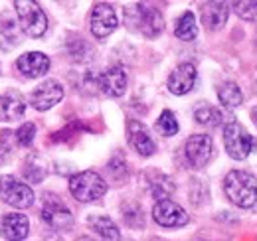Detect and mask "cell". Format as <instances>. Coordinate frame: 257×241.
<instances>
[{"mask_svg": "<svg viewBox=\"0 0 257 241\" xmlns=\"http://www.w3.org/2000/svg\"><path fill=\"white\" fill-rule=\"evenodd\" d=\"M225 196L239 208H251L257 200V180L245 170H231L224 180Z\"/></svg>", "mask_w": 257, "mask_h": 241, "instance_id": "obj_1", "label": "cell"}, {"mask_svg": "<svg viewBox=\"0 0 257 241\" xmlns=\"http://www.w3.org/2000/svg\"><path fill=\"white\" fill-rule=\"evenodd\" d=\"M69 192L77 202H95L107 192V182L93 170H85L69 180Z\"/></svg>", "mask_w": 257, "mask_h": 241, "instance_id": "obj_2", "label": "cell"}, {"mask_svg": "<svg viewBox=\"0 0 257 241\" xmlns=\"http://www.w3.org/2000/svg\"><path fill=\"white\" fill-rule=\"evenodd\" d=\"M16 14L20 20V28L24 34L40 38L48 30V18L44 14V10L40 8V4H36L32 0H16Z\"/></svg>", "mask_w": 257, "mask_h": 241, "instance_id": "obj_3", "label": "cell"}, {"mask_svg": "<svg viewBox=\"0 0 257 241\" xmlns=\"http://www.w3.org/2000/svg\"><path fill=\"white\" fill-rule=\"evenodd\" d=\"M224 145L231 158L243 160L249 156V152L253 149V139L239 123L229 120L224 127Z\"/></svg>", "mask_w": 257, "mask_h": 241, "instance_id": "obj_4", "label": "cell"}, {"mask_svg": "<svg viewBox=\"0 0 257 241\" xmlns=\"http://www.w3.org/2000/svg\"><path fill=\"white\" fill-rule=\"evenodd\" d=\"M127 18L131 24L137 26V30H141L147 38H155L159 36L164 28L161 12L153 6L147 4H135L133 8L127 10Z\"/></svg>", "mask_w": 257, "mask_h": 241, "instance_id": "obj_5", "label": "cell"}, {"mask_svg": "<svg viewBox=\"0 0 257 241\" xmlns=\"http://www.w3.org/2000/svg\"><path fill=\"white\" fill-rule=\"evenodd\" d=\"M0 198L14 208H30L34 204L32 188L14 176L0 178Z\"/></svg>", "mask_w": 257, "mask_h": 241, "instance_id": "obj_6", "label": "cell"}, {"mask_svg": "<svg viewBox=\"0 0 257 241\" xmlns=\"http://www.w3.org/2000/svg\"><path fill=\"white\" fill-rule=\"evenodd\" d=\"M153 217L162 227H182L188 223V213L184 208L170 200H159L153 208Z\"/></svg>", "mask_w": 257, "mask_h": 241, "instance_id": "obj_7", "label": "cell"}, {"mask_svg": "<svg viewBox=\"0 0 257 241\" xmlns=\"http://www.w3.org/2000/svg\"><path fill=\"white\" fill-rule=\"evenodd\" d=\"M64 97V87L56 81V79H48L44 83H40L30 95V103L34 105V109L38 111H48L54 105H58Z\"/></svg>", "mask_w": 257, "mask_h": 241, "instance_id": "obj_8", "label": "cell"}, {"mask_svg": "<svg viewBox=\"0 0 257 241\" xmlns=\"http://www.w3.org/2000/svg\"><path fill=\"white\" fill-rule=\"evenodd\" d=\"M97 87L103 95L107 97H121L127 89V73L123 67L115 65L105 69L103 73H99L95 79Z\"/></svg>", "mask_w": 257, "mask_h": 241, "instance_id": "obj_9", "label": "cell"}, {"mask_svg": "<svg viewBox=\"0 0 257 241\" xmlns=\"http://www.w3.org/2000/svg\"><path fill=\"white\" fill-rule=\"evenodd\" d=\"M212 151H214V145L210 135H192L186 143V158L194 168L206 166L212 158Z\"/></svg>", "mask_w": 257, "mask_h": 241, "instance_id": "obj_10", "label": "cell"}, {"mask_svg": "<svg viewBox=\"0 0 257 241\" xmlns=\"http://www.w3.org/2000/svg\"><path fill=\"white\" fill-rule=\"evenodd\" d=\"M117 14L111 4H97L91 12V32L93 36L103 40L117 28Z\"/></svg>", "mask_w": 257, "mask_h": 241, "instance_id": "obj_11", "label": "cell"}, {"mask_svg": "<svg viewBox=\"0 0 257 241\" xmlns=\"http://www.w3.org/2000/svg\"><path fill=\"white\" fill-rule=\"evenodd\" d=\"M42 217H44V221H48V223H50L54 229H58V231L69 229L71 223H73L71 211L67 210L60 200H54V198L46 200L44 210H42Z\"/></svg>", "mask_w": 257, "mask_h": 241, "instance_id": "obj_12", "label": "cell"}, {"mask_svg": "<svg viewBox=\"0 0 257 241\" xmlns=\"http://www.w3.org/2000/svg\"><path fill=\"white\" fill-rule=\"evenodd\" d=\"M30 231V221L24 213H6L0 217V235L8 241H22Z\"/></svg>", "mask_w": 257, "mask_h": 241, "instance_id": "obj_13", "label": "cell"}, {"mask_svg": "<svg viewBox=\"0 0 257 241\" xmlns=\"http://www.w3.org/2000/svg\"><path fill=\"white\" fill-rule=\"evenodd\" d=\"M127 133H128V145L139 152L141 156H151L157 151V145L155 141L151 139L147 127L139 120H128L127 125Z\"/></svg>", "mask_w": 257, "mask_h": 241, "instance_id": "obj_14", "label": "cell"}, {"mask_svg": "<svg viewBox=\"0 0 257 241\" xmlns=\"http://www.w3.org/2000/svg\"><path fill=\"white\" fill-rule=\"evenodd\" d=\"M196 83V67L192 63H180L168 75V89L174 95H186Z\"/></svg>", "mask_w": 257, "mask_h": 241, "instance_id": "obj_15", "label": "cell"}, {"mask_svg": "<svg viewBox=\"0 0 257 241\" xmlns=\"http://www.w3.org/2000/svg\"><path fill=\"white\" fill-rule=\"evenodd\" d=\"M16 65H18V69H20V73L24 77L34 79V77L44 75L50 69V58L46 54H42V52H28V54L18 58Z\"/></svg>", "mask_w": 257, "mask_h": 241, "instance_id": "obj_16", "label": "cell"}, {"mask_svg": "<svg viewBox=\"0 0 257 241\" xmlns=\"http://www.w3.org/2000/svg\"><path fill=\"white\" fill-rule=\"evenodd\" d=\"M202 24L208 30H220L227 20V4L224 2H208L202 6Z\"/></svg>", "mask_w": 257, "mask_h": 241, "instance_id": "obj_17", "label": "cell"}, {"mask_svg": "<svg viewBox=\"0 0 257 241\" xmlns=\"http://www.w3.org/2000/svg\"><path fill=\"white\" fill-rule=\"evenodd\" d=\"M24 99L16 93H8V95H0V120L2 123H10V120L20 119L24 115Z\"/></svg>", "mask_w": 257, "mask_h": 241, "instance_id": "obj_18", "label": "cell"}, {"mask_svg": "<svg viewBox=\"0 0 257 241\" xmlns=\"http://www.w3.org/2000/svg\"><path fill=\"white\" fill-rule=\"evenodd\" d=\"M89 225H91L97 233L103 237V241H119L121 239L117 225H115L109 217H105V215H93V217H89Z\"/></svg>", "mask_w": 257, "mask_h": 241, "instance_id": "obj_19", "label": "cell"}, {"mask_svg": "<svg viewBox=\"0 0 257 241\" xmlns=\"http://www.w3.org/2000/svg\"><path fill=\"white\" fill-rule=\"evenodd\" d=\"M174 34L178 40H184V42H190L196 38L198 34V26H196V18H194L192 12H184L178 22H176V28H174Z\"/></svg>", "mask_w": 257, "mask_h": 241, "instance_id": "obj_20", "label": "cell"}, {"mask_svg": "<svg viewBox=\"0 0 257 241\" xmlns=\"http://www.w3.org/2000/svg\"><path fill=\"white\" fill-rule=\"evenodd\" d=\"M218 97H220L222 105L227 107V109L239 107V105H241V101H243L241 89H239L235 83H224L222 87H218Z\"/></svg>", "mask_w": 257, "mask_h": 241, "instance_id": "obj_21", "label": "cell"}, {"mask_svg": "<svg viewBox=\"0 0 257 241\" xmlns=\"http://www.w3.org/2000/svg\"><path fill=\"white\" fill-rule=\"evenodd\" d=\"M194 117H196V120H198L200 125L218 127V125H222V120H224V113H222L220 109L212 107V105H202V107L196 109Z\"/></svg>", "mask_w": 257, "mask_h": 241, "instance_id": "obj_22", "label": "cell"}, {"mask_svg": "<svg viewBox=\"0 0 257 241\" xmlns=\"http://www.w3.org/2000/svg\"><path fill=\"white\" fill-rule=\"evenodd\" d=\"M157 129L161 131L164 137H172L178 133V120L174 117L172 111H162L159 120H157Z\"/></svg>", "mask_w": 257, "mask_h": 241, "instance_id": "obj_23", "label": "cell"}, {"mask_svg": "<svg viewBox=\"0 0 257 241\" xmlns=\"http://www.w3.org/2000/svg\"><path fill=\"white\" fill-rule=\"evenodd\" d=\"M34 135H36L34 123H24V125L16 131V139H18V143H20L22 147H30V145H32Z\"/></svg>", "mask_w": 257, "mask_h": 241, "instance_id": "obj_24", "label": "cell"}, {"mask_svg": "<svg viewBox=\"0 0 257 241\" xmlns=\"http://www.w3.org/2000/svg\"><path fill=\"white\" fill-rule=\"evenodd\" d=\"M235 12L245 18V20H255L257 22V2H235L233 4Z\"/></svg>", "mask_w": 257, "mask_h": 241, "instance_id": "obj_25", "label": "cell"}, {"mask_svg": "<svg viewBox=\"0 0 257 241\" xmlns=\"http://www.w3.org/2000/svg\"><path fill=\"white\" fill-rule=\"evenodd\" d=\"M14 133L10 131H2L0 133V162L10 154V139H12Z\"/></svg>", "mask_w": 257, "mask_h": 241, "instance_id": "obj_26", "label": "cell"}, {"mask_svg": "<svg viewBox=\"0 0 257 241\" xmlns=\"http://www.w3.org/2000/svg\"><path fill=\"white\" fill-rule=\"evenodd\" d=\"M251 119H253V123L257 125V107H253V109H251Z\"/></svg>", "mask_w": 257, "mask_h": 241, "instance_id": "obj_27", "label": "cell"}, {"mask_svg": "<svg viewBox=\"0 0 257 241\" xmlns=\"http://www.w3.org/2000/svg\"><path fill=\"white\" fill-rule=\"evenodd\" d=\"M77 241H95V239H93V237H89V235H81Z\"/></svg>", "mask_w": 257, "mask_h": 241, "instance_id": "obj_28", "label": "cell"}]
</instances>
